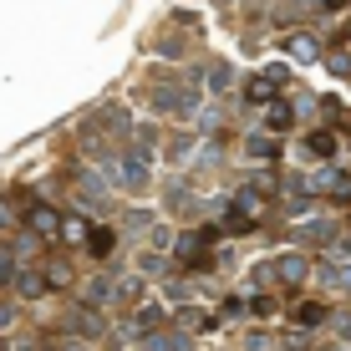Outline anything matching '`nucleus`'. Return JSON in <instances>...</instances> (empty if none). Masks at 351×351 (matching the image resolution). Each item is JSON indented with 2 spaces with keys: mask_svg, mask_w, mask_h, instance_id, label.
<instances>
[{
  "mask_svg": "<svg viewBox=\"0 0 351 351\" xmlns=\"http://www.w3.org/2000/svg\"><path fill=\"white\" fill-rule=\"evenodd\" d=\"M153 102H158V112H193V107H199V92H184V87H158V92H153Z\"/></svg>",
  "mask_w": 351,
  "mask_h": 351,
  "instance_id": "1",
  "label": "nucleus"
},
{
  "mask_svg": "<svg viewBox=\"0 0 351 351\" xmlns=\"http://www.w3.org/2000/svg\"><path fill=\"white\" fill-rule=\"evenodd\" d=\"M123 184H128V189H143V184H148V163H143V158H128V163H123Z\"/></svg>",
  "mask_w": 351,
  "mask_h": 351,
  "instance_id": "2",
  "label": "nucleus"
},
{
  "mask_svg": "<svg viewBox=\"0 0 351 351\" xmlns=\"http://www.w3.org/2000/svg\"><path fill=\"white\" fill-rule=\"evenodd\" d=\"M143 351H189V341H184V336H148Z\"/></svg>",
  "mask_w": 351,
  "mask_h": 351,
  "instance_id": "3",
  "label": "nucleus"
},
{
  "mask_svg": "<svg viewBox=\"0 0 351 351\" xmlns=\"http://www.w3.org/2000/svg\"><path fill=\"white\" fill-rule=\"evenodd\" d=\"M31 229H41V234H56V229H62V219H56L51 209H31Z\"/></svg>",
  "mask_w": 351,
  "mask_h": 351,
  "instance_id": "4",
  "label": "nucleus"
},
{
  "mask_svg": "<svg viewBox=\"0 0 351 351\" xmlns=\"http://www.w3.org/2000/svg\"><path fill=\"white\" fill-rule=\"evenodd\" d=\"M275 270H280L285 280H300V275H306V260H300V255H285V260H275Z\"/></svg>",
  "mask_w": 351,
  "mask_h": 351,
  "instance_id": "5",
  "label": "nucleus"
},
{
  "mask_svg": "<svg viewBox=\"0 0 351 351\" xmlns=\"http://www.w3.org/2000/svg\"><path fill=\"white\" fill-rule=\"evenodd\" d=\"M321 280H326V285H351V265H326Z\"/></svg>",
  "mask_w": 351,
  "mask_h": 351,
  "instance_id": "6",
  "label": "nucleus"
},
{
  "mask_svg": "<svg viewBox=\"0 0 351 351\" xmlns=\"http://www.w3.org/2000/svg\"><path fill=\"white\" fill-rule=\"evenodd\" d=\"M112 245H117L112 229H97V234H92V255H112Z\"/></svg>",
  "mask_w": 351,
  "mask_h": 351,
  "instance_id": "7",
  "label": "nucleus"
},
{
  "mask_svg": "<svg viewBox=\"0 0 351 351\" xmlns=\"http://www.w3.org/2000/svg\"><path fill=\"white\" fill-rule=\"evenodd\" d=\"M290 56H300V62H311V56H316V41H311V36H295V41H290Z\"/></svg>",
  "mask_w": 351,
  "mask_h": 351,
  "instance_id": "8",
  "label": "nucleus"
},
{
  "mask_svg": "<svg viewBox=\"0 0 351 351\" xmlns=\"http://www.w3.org/2000/svg\"><path fill=\"white\" fill-rule=\"evenodd\" d=\"M82 199H87V204H102V199H107V189L97 184V178H82Z\"/></svg>",
  "mask_w": 351,
  "mask_h": 351,
  "instance_id": "9",
  "label": "nucleus"
},
{
  "mask_svg": "<svg viewBox=\"0 0 351 351\" xmlns=\"http://www.w3.org/2000/svg\"><path fill=\"white\" fill-rule=\"evenodd\" d=\"M321 316H326L321 306H295V321H300V326H316Z\"/></svg>",
  "mask_w": 351,
  "mask_h": 351,
  "instance_id": "10",
  "label": "nucleus"
},
{
  "mask_svg": "<svg viewBox=\"0 0 351 351\" xmlns=\"http://www.w3.org/2000/svg\"><path fill=\"white\" fill-rule=\"evenodd\" d=\"M250 153H255V158H270L275 143H270V138H250Z\"/></svg>",
  "mask_w": 351,
  "mask_h": 351,
  "instance_id": "11",
  "label": "nucleus"
},
{
  "mask_svg": "<svg viewBox=\"0 0 351 351\" xmlns=\"http://www.w3.org/2000/svg\"><path fill=\"white\" fill-rule=\"evenodd\" d=\"M21 290H26V295H41L46 280H41V275H21Z\"/></svg>",
  "mask_w": 351,
  "mask_h": 351,
  "instance_id": "12",
  "label": "nucleus"
},
{
  "mask_svg": "<svg viewBox=\"0 0 351 351\" xmlns=\"http://www.w3.org/2000/svg\"><path fill=\"white\" fill-rule=\"evenodd\" d=\"M158 316H163V311L148 306V311H138V321H132V326H138V331H143V326H158Z\"/></svg>",
  "mask_w": 351,
  "mask_h": 351,
  "instance_id": "13",
  "label": "nucleus"
},
{
  "mask_svg": "<svg viewBox=\"0 0 351 351\" xmlns=\"http://www.w3.org/2000/svg\"><path fill=\"white\" fill-rule=\"evenodd\" d=\"M311 148H316V153H331L336 138H331V132H316V138H311Z\"/></svg>",
  "mask_w": 351,
  "mask_h": 351,
  "instance_id": "14",
  "label": "nucleus"
},
{
  "mask_svg": "<svg viewBox=\"0 0 351 351\" xmlns=\"http://www.w3.org/2000/svg\"><path fill=\"white\" fill-rule=\"evenodd\" d=\"M270 128H290V112H285V107H270Z\"/></svg>",
  "mask_w": 351,
  "mask_h": 351,
  "instance_id": "15",
  "label": "nucleus"
},
{
  "mask_svg": "<svg viewBox=\"0 0 351 351\" xmlns=\"http://www.w3.org/2000/svg\"><path fill=\"white\" fill-rule=\"evenodd\" d=\"M10 270H16V260H10V255H0V280H10Z\"/></svg>",
  "mask_w": 351,
  "mask_h": 351,
  "instance_id": "16",
  "label": "nucleus"
},
{
  "mask_svg": "<svg viewBox=\"0 0 351 351\" xmlns=\"http://www.w3.org/2000/svg\"><path fill=\"white\" fill-rule=\"evenodd\" d=\"M341 331H346V336H351V316H341Z\"/></svg>",
  "mask_w": 351,
  "mask_h": 351,
  "instance_id": "17",
  "label": "nucleus"
},
{
  "mask_svg": "<svg viewBox=\"0 0 351 351\" xmlns=\"http://www.w3.org/2000/svg\"><path fill=\"white\" fill-rule=\"evenodd\" d=\"M321 5H326V10H336V5H341V0H321Z\"/></svg>",
  "mask_w": 351,
  "mask_h": 351,
  "instance_id": "18",
  "label": "nucleus"
}]
</instances>
